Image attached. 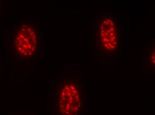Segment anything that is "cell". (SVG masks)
I'll return each instance as SVG.
<instances>
[{"mask_svg":"<svg viewBox=\"0 0 155 115\" xmlns=\"http://www.w3.org/2000/svg\"><path fill=\"white\" fill-rule=\"evenodd\" d=\"M38 45L35 27L25 22L19 24L11 36V49L14 55L21 59L31 58L36 53Z\"/></svg>","mask_w":155,"mask_h":115,"instance_id":"2","label":"cell"},{"mask_svg":"<svg viewBox=\"0 0 155 115\" xmlns=\"http://www.w3.org/2000/svg\"><path fill=\"white\" fill-rule=\"evenodd\" d=\"M0 6H1V5H0Z\"/></svg>","mask_w":155,"mask_h":115,"instance_id":"4","label":"cell"},{"mask_svg":"<svg viewBox=\"0 0 155 115\" xmlns=\"http://www.w3.org/2000/svg\"><path fill=\"white\" fill-rule=\"evenodd\" d=\"M84 105V89L77 80L66 78L56 86L54 109L57 115H81Z\"/></svg>","mask_w":155,"mask_h":115,"instance_id":"1","label":"cell"},{"mask_svg":"<svg viewBox=\"0 0 155 115\" xmlns=\"http://www.w3.org/2000/svg\"><path fill=\"white\" fill-rule=\"evenodd\" d=\"M97 48L105 55L116 53L120 46V27L114 18L106 17L101 19L97 27Z\"/></svg>","mask_w":155,"mask_h":115,"instance_id":"3","label":"cell"}]
</instances>
